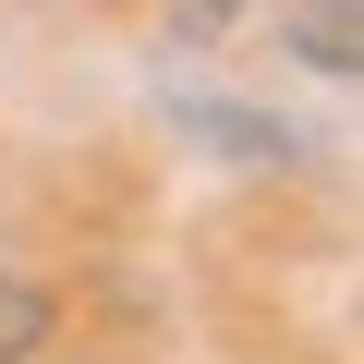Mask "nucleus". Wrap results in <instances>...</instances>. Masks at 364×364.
Segmentation results:
<instances>
[{
	"mask_svg": "<svg viewBox=\"0 0 364 364\" xmlns=\"http://www.w3.org/2000/svg\"><path fill=\"white\" fill-rule=\"evenodd\" d=\"M25 364H49V352H25Z\"/></svg>",
	"mask_w": 364,
	"mask_h": 364,
	"instance_id": "nucleus-2",
	"label": "nucleus"
},
{
	"mask_svg": "<svg viewBox=\"0 0 364 364\" xmlns=\"http://www.w3.org/2000/svg\"><path fill=\"white\" fill-rule=\"evenodd\" d=\"M49 328V304L37 291H13V279H0V364H25V340Z\"/></svg>",
	"mask_w": 364,
	"mask_h": 364,
	"instance_id": "nucleus-1",
	"label": "nucleus"
}]
</instances>
